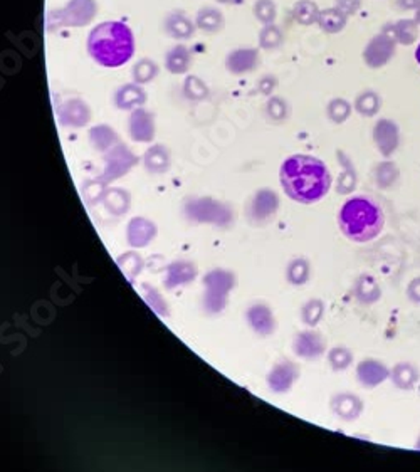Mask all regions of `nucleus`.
<instances>
[{"mask_svg": "<svg viewBox=\"0 0 420 472\" xmlns=\"http://www.w3.org/2000/svg\"><path fill=\"white\" fill-rule=\"evenodd\" d=\"M326 360L333 371H345L353 365L355 355L347 347H333L326 352Z\"/></svg>", "mask_w": 420, "mask_h": 472, "instance_id": "nucleus-26", "label": "nucleus"}, {"mask_svg": "<svg viewBox=\"0 0 420 472\" xmlns=\"http://www.w3.org/2000/svg\"><path fill=\"white\" fill-rule=\"evenodd\" d=\"M399 175L400 172L395 163H392V161H382V163H378L375 167V183L382 190H388L399 180Z\"/></svg>", "mask_w": 420, "mask_h": 472, "instance_id": "nucleus-28", "label": "nucleus"}, {"mask_svg": "<svg viewBox=\"0 0 420 472\" xmlns=\"http://www.w3.org/2000/svg\"><path fill=\"white\" fill-rule=\"evenodd\" d=\"M279 209V197L276 192L269 189H262L254 195L249 213L254 222H266L276 216Z\"/></svg>", "mask_w": 420, "mask_h": 472, "instance_id": "nucleus-13", "label": "nucleus"}, {"mask_svg": "<svg viewBox=\"0 0 420 472\" xmlns=\"http://www.w3.org/2000/svg\"><path fill=\"white\" fill-rule=\"evenodd\" d=\"M87 52L104 68H120L133 58L135 36L123 22H101L87 36Z\"/></svg>", "mask_w": 420, "mask_h": 472, "instance_id": "nucleus-2", "label": "nucleus"}, {"mask_svg": "<svg viewBox=\"0 0 420 472\" xmlns=\"http://www.w3.org/2000/svg\"><path fill=\"white\" fill-rule=\"evenodd\" d=\"M415 449H417V451H420V435H419V439H417V444H415Z\"/></svg>", "mask_w": 420, "mask_h": 472, "instance_id": "nucleus-48", "label": "nucleus"}, {"mask_svg": "<svg viewBox=\"0 0 420 472\" xmlns=\"http://www.w3.org/2000/svg\"><path fill=\"white\" fill-rule=\"evenodd\" d=\"M155 235V225L145 218H133L128 225V240L131 246H147Z\"/></svg>", "mask_w": 420, "mask_h": 472, "instance_id": "nucleus-21", "label": "nucleus"}, {"mask_svg": "<svg viewBox=\"0 0 420 472\" xmlns=\"http://www.w3.org/2000/svg\"><path fill=\"white\" fill-rule=\"evenodd\" d=\"M145 163H147V168L150 170V172L160 173V172H163V170H167L168 168L167 150H165L163 147H159V145L150 148L145 155Z\"/></svg>", "mask_w": 420, "mask_h": 472, "instance_id": "nucleus-32", "label": "nucleus"}, {"mask_svg": "<svg viewBox=\"0 0 420 472\" xmlns=\"http://www.w3.org/2000/svg\"><path fill=\"white\" fill-rule=\"evenodd\" d=\"M355 375L358 383L366 390H373L385 383L390 377V368L377 360V358H363L360 364L357 365Z\"/></svg>", "mask_w": 420, "mask_h": 472, "instance_id": "nucleus-7", "label": "nucleus"}, {"mask_svg": "<svg viewBox=\"0 0 420 472\" xmlns=\"http://www.w3.org/2000/svg\"><path fill=\"white\" fill-rule=\"evenodd\" d=\"M400 7L404 8H412V7H419L420 0H397Z\"/></svg>", "mask_w": 420, "mask_h": 472, "instance_id": "nucleus-45", "label": "nucleus"}, {"mask_svg": "<svg viewBox=\"0 0 420 472\" xmlns=\"http://www.w3.org/2000/svg\"><path fill=\"white\" fill-rule=\"evenodd\" d=\"M292 352L301 360L314 361L319 360L323 355H326L328 343L319 331L314 328H308V330L299 331L292 340Z\"/></svg>", "mask_w": 420, "mask_h": 472, "instance_id": "nucleus-5", "label": "nucleus"}, {"mask_svg": "<svg viewBox=\"0 0 420 472\" xmlns=\"http://www.w3.org/2000/svg\"><path fill=\"white\" fill-rule=\"evenodd\" d=\"M417 20L420 22V2H419V11H417Z\"/></svg>", "mask_w": 420, "mask_h": 472, "instance_id": "nucleus-49", "label": "nucleus"}, {"mask_svg": "<svg viewBox=\"0 0 420 472\" xmlns=\"http://www.w3.org/2000/svg\"><path fill=\"white\" fill-rule=\"evenodd\" d=\"M59 118L64 125L82 126L89 120V109L80 99H71L61 106Z\"/></svg>", "mask_w": 420, "mask_h": 472, "instance_id": "nucleus-20", "label": "nucleus"}, {"mask_svg": "<svg viewBox=\"0 0 420 472\" xmlns=\"http://www.w3.org/2000/svg\"><path fill=\"white\" fill-rule=\"evenodd\" d=\"M156 73H159V68L150 59H142L133 68V77L137 82L152 81L156 76Z\"/></svg>", "mask_w": 420, "mask_h": 472, "instance_id": "nucleus-36", "label": "nucleus"}, {"mask_svg": "<svg viewBox=\"0 0 420 472\" xmlns=\"http://www.w3.org/2000/svg\"><path fill=\"white\" fill-rule=\"evenodd\" d=\"M286 279L292 286H304L311 279V264L306 257H295L286 268Z\"/></svg>", "mask_w": 420, "mask_h": 472, "instance_id": "nucleus-22", "label": "nucleus"}, {"mask_svg": "<svg viewBox=\"0 0 420 472\" xmlns=\"http://www.w3.org/2000/svg\"><path fill=\"white\" fill-rule=\"evenodd\" d=\"M274 85H276V82H274L273 77H264V80L261 81V86L259 87H261V91L264 94H271V93H273Z\"/></svg>", "mask_w": 420, "mask_h": 472, "instance_id": "nucleus-44", "label": "nucleus"}, {"mask_svg": "<svg viewBox=\"0 0 420 472\" xmlns=\"http://www.w3.org/2000/svg\"><path fill=\"white\" fill-rule=\"evenodd\" d=\"M326 115L333 123H345L352 115V104L345 99H333L326 108Z\"/></svg>", "mask_w": 420, "mask_h": 472, "instance_id": "nucleus-34", "label": "nucleus"}, {"mask_svg": "<svg viewBox=\"0 0 420 472\" xmlns=\"http://www.w3.org/2000/svg\"><path fill=\"white\" fill-rule=\"evenodd\" d=\"M96 6L93 0H71L63 11L58 12V24L82 25L94 17Z\"/></svg>", "mask_w": 420, "mask_h": 472, "instance_id": "nucleus-10", "label": "nucleus"}, {"mask_svg": "<svg viewBox=\"0 0 420 472\" xmlns=\"http://www.w3.org/2000/svg\"><path fill=\"white\" fill-rule=\"evenodd\" d=\"M388 380L399 390L410 392L420 382V370L412 361H399V364H395L390 368V377H388Z\"/></svg>", "mask_w": 420, "mask_h": 472, "instance_id": "nucleus-14", "label": "nucleus"}, {"mask_svg": "<svg viewBox=\"0 0 420 472\" xmlns=\"http://www.w3.org/2000/svg\"><path fill=\"white\" fill-rule=\"evenodd\" d=\"M268 113L269 116L276 121H283L288 116V104L279 98H273L268 103Z\"/></svg>", "mask_w": 420, "mask_h": 472, "instance_id": "nucleus-41", "label": "nucleus"}, {"mask_svg": "<svg viewBox=\"0 0 420 472\" xmlns=\"http://www.w3.org/2000/svg\"><path fill=\"white\" fill-rule=\"evenodd\" d=\"M393 34H395L397 41L402 44H412L417 37V27H415V22L412 20H400L399 24L393 27Z\"/></svg>", "mask_w": 420, "mask_h": 472, "instance_id": "nucleus-38", "label": "nucleus"}, {"mask_svg": "<svg viewBox=\"0 0 420 472\" xmlns=\"http://www.w3.org/2000/svg\"><path fill=\"white\" fill-rule=\"evenodd\" d=\"M155 133L153 116L145 109L138 108L130 118V135L135 142H150Z\"/></svg>", "mask_w": 420, "mask_h": 472, "instance_id": "nucleus-17", "label": "nucleus"}, {"mask_svg": "<svg viewBox=\"0 0 420 472\" xmlns=\"http://www.w3.org/2000/svg\"><path fill=\"white\" fill-rule=\"evenodd\" d=\"M254 14L264 24H271L276 19V6L273 0H257L254 6Z\"/></svg>", "mask_w": 420, "mask_h": 472, "instance_id": "nucleus-39", "label": "nucleus"}, {"mask_svg": "<svg viewBox=\"0 0 420 472\" xmlns=\"http://www.w3.org/2000/svg\"><path fill=\"white\" fill-rule=\"evenodd\" d=\"M353 296L362 304H375L382 298V287L371 274L363 273L353 282Z\"/></svg>", "mask_w": 420, "mask_h": 472, "instance_id": "nucleus-16", "label": "nucleus"}, {"mask_svg": "<svg viewBox=\"0 0 420 472\" xmlns=\"http://www.w3.org/2000/svg\"><path fill=\"white\" fill-rule=\"evenodd\" d=\"M340 230L352 242L365 244L377 239L385 227L382 207L370 197H350L338 212Z\"/></svg>", "mask_w": 420, "mask_h": 472, "instance_id": "nucleus-3", "label": "nucleus"}, {"mask_svg": "<svg viewBox=\"0 0 420 472\" xmlns=\"http://www.w3.org/2000/svg\"><path fill=\"white\" fill-rule=\"evenodd\" d=\"M373 142L383 156H390L400 145L399 126L392 120H380L373 128Z\"/></svg>", "mask_w": 420, "mask_h": 472, "instance_id": "nucleus-12", "label": "nucleus"}, {"mask_svg": "<svg viewBox=\"0 0 420 472\" xmlns=\"http://www.w3.org/2000/svg\"><path fill=\"white\" fill-rule=\"evenodd\" d=\"M190 51L185 46H175L165 56V68L173 74H183L190 68Z\"/></svg>", "mask_w": 420, "mask_h": 472, "instance_id": "nucleus-23", "label": "nucleus"}, {"mask_svg": "<svg viewBox=\"0 0 420 472\" xmlns=\"http://www.w3.org/2000/svg\"><path fill=\"white\" fill-rule=\"evenodd\" d=\"M205 286H207L205 306L210 313H218L224 309L227 294L234 287V276L227 271L216 269L205 276Z\"/></svg>", "mask_w": 420, "mask_h": 472, "instance_id": "nucleus-4", "label": "nucleus"}, {"mask_svg": "<svg viewBox=\"0 0 420 472\" xmlns=\"http://www.w3.org/2000/svg\"><path fill=\"white\" fill-rule=\"evenodd\" d=\"M318 22L323 30L326 32H338L347 24V14L341 12L340 8H330V11L319 12Z\"/></svg>", "mask_w": 420, "mask_h": 472, "instance_id": "nucleus-29", "label": "nucleus"}, {"mask_svg": "<svg viewBox=\"0 0 420 472\" xmlns=\"http://www.w3.org/2000/svg\"><path fill=\"white\" fill-rule=\"evenodd\" d=\"M318 15H319V12H318L316 4L309 2V0H303V2L296 4L295 17L299 24H304V25L313 24L314 20H318Z\"/></svg>", "mask_w": 420, "mask_h": 472, "instance_id": "nucleus-35", "label": "nucleus"}, {"mask_svg": "<svg viewBox=\"0 0 420 472\" xmlns=\"http://www.w3.org/2000/svg\"><path fill=\"white\" fill-rule=\"evenodd\" d=\"M185 93L187 96H190V98L200 99L204 98V96H207V87H205V85L199 80V77H189L185 82Z\"/></svg>", "mask_w": 420, "mask_h": 472, "instance_id": "nucleus-40", "label": "nucleus"}, {"mask_svg": "<svg viewBox=\"0 0 420 472\" xmlns=\"http://www.w3.org/2000/svg\"><path fill=\"white\" fill-rule=\"evenodd\" d=\"M221 4H240L244 2V0H218Z\"/></svg>", "mask_w": 420, "mask_h": 472, "instance_id": "nucleus-46", "label": "nucleus"}, {"mask_svg": "<svg viewBox=\"0 0 420 472\" xmlns=\"http://www.w3.org/2000/svg\"><path fill=\"white\" fill-rule=\"evenodd\" d=\"M195 25L205 32H217L224 27V15L217 8L204 7L195 17Z\"/></svg>", "mask_w": 420, "mask_h": 472, "instance_id": "nucleus-24", "label": "nucleus"}, {"mask_svg": "<svg viewBox=\"0 0 420 472\" xmlns=\"http://www.w3.org/2000/svg\"><path fill=\"white\" fill-rule=\"evenodd\" d=\"M326 304L325 301L319 298L308 299L301 306V320L308 328H316L321 323L323 316H325Z\"/></svg>", "mask_w": 420, "mask_h": 472, "instance_id": "nucleus-25", "label": "nucleus"}, {"mask_svg": "<svg viewBox=\"0 0 420 472\" xmlns=\"http://www.w3.org/2000/svg\"><path fill=\"white\" fill-rule=\"evenodd\" d=\"M415 59H417V63L420 64V44H419L417 51H415Z\"/></svg>", "mask_w": 420, "mask_h": 472, "instance_id": "nucleus-47", "label": "nucleus"}, {"mask_svg": "<svg viewBox=\"0 0 420 472\" xmlns=\"http://www.w3.org/2000/svg\"><path fill=\"white\" fill-rule=\"evenodd\" d=\"M341 163H343L345 170L343 173L340 175L338 183H336V192L341 195H348L352 194L357 187V172L355 168H353V165L348 163V160L341 161Z\"/></svg>", "mask_w": 420, "mask_h": 472, "instance_id": "nucleus-33", "label": "nucleus"}, {"mask_svg": "<svg viewBox=\"0 0 420 472\" xmlns=\"http://www.w3.org/2000/svg\"><path fill=\"white\" fill-rule=\"evenodd\" d=\"M283 41V34L276 25L268 24L264 29L261 30L259 34V44L264 49H274L278 47Z\"/></svg>", "mask_w": 420, "mask_h": 472, "instance_id": "nucleus-37", "label": "nucleus"}, {"mask_svg": "<svg viewBox=\"0 0 420 472\" xmlns=\"http://www.w3.org/2000/svg\"><path fill=\"white\" fill-rule=\"evenodd\" d=\"M247 321L259 336H269L276 330V318L269 306L257 303L247 309Z\"/></svg>", "mask_w": 420, "mask_h": 472, "instance_id": "nucleus-15", "label": "nucleus"}, {"mask_svg": "<svg viewBox=\"0 0 420 472\" xmlns=\"http://www.w3.org/2000/svg\"><path fill=\"white\" fill-rule=\"evenodd\" d=\"M358 6H360V0H338V8L345 14H352L355 12Z\"/></svg>", "mask_w": 420, "mask_h": 472, "instance_id": "nucleus-43", "label": "nucleus"}, {"mask_svg": "<svg viewBox=\"0 0 420 472\" xmlns=\"http://www.w3.org/2000/svg\"><path fill=\"white\" fill-rule=\"evenodd\" d=\"M405 294L414 304H420V276H415L412 281L407 284Z\"/></svg>", "mask_w": 420, "mask_h": 472, "instance_id": "nucleus-42", "label": "nucleus"}, {"mask_svg": "<svg viewBox=\"0 0 420 472\" xmlns=\"http://www.w3.org/2000/svg\"><path fill=\"white\" fill-rule=\"evenodd\" d=\"M165 32L173 39H189L195 30V24L183 12H172L165 19Z\"/></svg>", "mask_w": 420, "mask_h": 472, "instance_id": "nucleus-19", "label": "nucleus"}, {"mask_svg": "<svg viewBox=\"0 0 420 472\" xmlns=\"http://www.w3.org/2000/svg\"><path fill=\"white\" fill-rule=\"evenodd\" d=\"M194 278H195L194 266L187 264V262H178V264H173L168 268L167 282L170 287H173V286H177V284L189 282L190 279H194Z\"/></svg>", "mask_w": 420, "mask_h": 472, "instance_id": "nucleus-31", "label": "nucleus"}, {"mask_svg": "<svg viewBox=\"0 0 420 472\" xmlns=\"http://www.w3.org/2000/svg\"><path fill=\"white\" fill-rule=\"evenodd\" d=\"M330 409L336 418L343 422H355L363 414L365 404L357 393L352 392H338L331 397Z\"/></svg>", "mask_w": 420, "mask_h": 472, "instance_id": "nucleus-9", "label": "nucleus"}, {"mask_svg": "<svg viewBox=\"0 0 420 472\" xmlns=\"http://www.w3.org/2000/svg\"><path fill=\"white\" fill-rule=\"evenodd\" d=\"M257 61H259L257 51L251 49V47H247V49L232 51L230 54L227 56L226 64H227V68H229L230 73L242 74V73L252 71V69L256 68Z\"/></svg>", "mask_w": 420, "mask_h": 472, "instance_id": "nucleus-18", "label": "nucleus"}, {"mask_svg": "<svg viewBox=\"0 0 420 472\" xmlns=\"http://www.w3.org/2000/svg\"><path fill=\"white\" fill-rule=\"evenodd\" d=\"M393 52H395V39L387 34H380L365 47V63L370 68H382L390 61Z\"/></svg>", "mask_w": 420, "mask_h": 472, "instance_id": "nucleus-11", "label": "nucleus"}, {"mask_svg": "<svg viewBox=\"0 0 420 472\" xmlns=\"http://www.w3.org/2000/svg\"><path fill=\"white\" fill-rule=\"evenodd\" d=\"M380 104H382V99L378 98L377 93H373V91H365V93H362L357 98L355 109L360 113L362 116L370 118V116L377 115L380 109Z\"/></svg>", "mask_w": 420, "mask_h": 472, "instance_id": "nucleus-30", "label": "nucleus"}, {"mask_svg": "<svg viewBox=\"0 0 420 472\" xmlns=\"http://www.w3.org/2000/svg\"><path fill=\"white\" fill-rule=\"evenodd\" d=\"M301 377V368L291 360H283L268 375V385L274 393L290 392Z\"/></svg>", "mask_w": 420, "mask_h": 472, "instance_id": "nucleus-8", "label": "nucleus"}, {"mask_svg": "<svg viewBox=\"0 0 420 472\" xmlns=\"http://www.w3.org/2000/svg\"><path fill=\"white\" fill-rule=\"evenodd\" d=\"M145 103V93L137 85H126L116 93V104L121 109H130Z\"/></svg>", "mask_w": 420, "mask_h": 472, "instance_id": "nucleus-27", "label": "nucleus"}, {"mask_svg": "<svg viewBox=\"0 0 420 472\" xmlns=\"http://www.w3.org/2000/svg\"><path fill=\"white\" fill-rule=\"evenodd\" d=\"M187 213L195 221L202 222H214L218 225H227L232 218V212L226 205L216 202V200L202 199L194 200L187 205Z\"/></svg>", "mask_w": 420, "mask_h": 472, "instance_id": "nucleus-6", "label": "nucleus"}, {"mask_svg": "<svg viewBox=\"0 0 420 472\" xmlns=\"http://www.w3.org/2000/svg\"><path fill=\"white\" fill-rule=\"evenodd\" d=\"M279 178L286 195L297 204H316L331 189L330 170L311 155H292L284 160Z\"/></svg>", "mask_w": 420, "mask_h": 472, "instance_id": "nucleus-1", "label": "nucleus"}]
</instances>
